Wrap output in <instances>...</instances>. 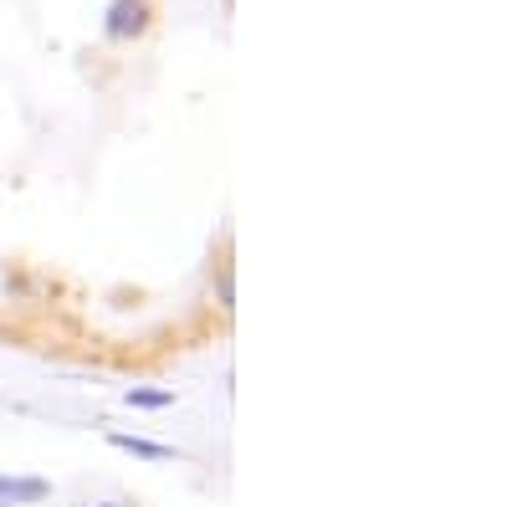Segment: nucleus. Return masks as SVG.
Returning <instances> with one entry per match:
<instances>
[{"label":"nucleus","instance_id":"7ed1b4c3","mask_svg":"<svg viewBox=\"0 0 512 507\" xmlns=\"http://www.w3.org/2000/svg\"><path fill=\"white\" fill-rule=\"evenodd\" d=\"M108 446L139 456V461H180V446H164V441H149V436H128V431H108Z\"/></svg>","mask_w":512,"mask_h":507},{"label":"nucleus","instance_id":"f03ea898","mask_svg":"<svg viewBox=\"0 0 512 507\" xmlns=\"http://www.w3.org/2000/svg\"><path fill=\"white\" fill-rule=\"evenodd\" d=\"M47 497H52V482L0 472V507H31V502H47Z\"/></svg>","mask_w":512,"mask_h":507},{"label":"nucleus","instance_id":"39448f33","mask_svg":"<svg viewBox=\"0 0 512 507\" xmlns=\"http://www.w3.org/2000/svg\"><path fill=\"white\" fill-rule=\"evenodd\" d=\"M98 507H118V502H98Z\"/></svg>","mask_w":512,"mask_h":507},{"label":"nucleus","instance_id":"f257e3e1","mask_svg":"<svg viewBox=\"0 0 512 507\" xmlns=\"http://www.w3.org/2000/svg\"><path fill=\"white\" fill-rule=\"evenodd\" d=\"M149 21H154V6H149V0H113L103 31H108L113 41H134V36L149 31Z\"/></svg>","mask_w":512,"mask_h":507},{"label":"nucleus","instance_id":"20e7f679","mask_svg":"<svg viewBox=\"0 0 512 507\" xmlns=\"http://www.w3.org/2000/svg\"><path fill=\"white\" fill-rule=\"evenodd\" d=\"M128 410H169L175 405V390H123Z\"/></svg>","mask_w":512,"mask_h":507}]
</instances>
